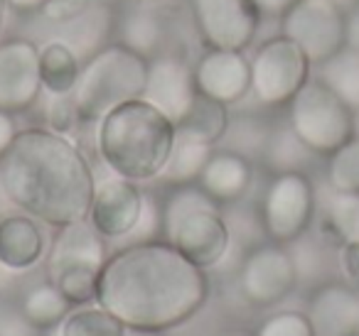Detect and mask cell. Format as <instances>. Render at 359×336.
<instances>
[{"label":"cell","mask_w":359,"mask_h":336,"mask_svg":"<svg viewBox=\"0 0 359 336\" xmlns=\"http://www.w3.org/2000/svg\"><path fill=\"white\" fill-rule=\"evenodd\" d=\"M207 292L205 267L168 241H140L106 258L96 300L126 326L165 331L195 316Z\"/></svg>","instance_id":"cell-1"},{"label":"cell","mask_w":359,"mask_h":336,"mask_svg":"<svg viewBox=\"0 0 359 336\" xmlns=\"http://www.w3.org/2000/svg\"><path fill=\"white\" fill-rule=\"evenodd\" d=\"M0 187L13 204L50 226L86 221L94 202V174L72 140L57 130H20L0 158Z\"/></svg>","instance_id":"cell-2"},{"label":"cell","mask_w":359,"mask_h":336,"mask_svg":"<svg viewBox=\"0 0 359 336\" xmlns=\"http://www.w3.org/2000/svg\"><path fill=\"white\" fill-rule=\"evenodd\" d=\"M177 128L145 99L118 106L99 120L101 160L130 182L153 179L163 172L172 153Z\"/></svg>","instance_id":"cell-3"},{"label":"cell","mask_w":359,"mask_h":336,"mask_svg":"<svg viewBox=\"0 0 359 336\" xmlns=\"http://www.w3.org/2000/svg\"><path fill=\"white\" fill-rule=\"evenodd\" d=\"M160 231L195 265L212 267L229 248V228L219 216V202L200 184H177L160 209Z\"/></svg>","instance_id":"cell-4"},{"label":"cell","mask_w":359,"mask_h":336,"mask_svg":"<svg viewBox=\"0 0 359 336\" xmlns=\"http://www.w3.org/2000/svg\"><path fill=\"white\" fill-rule=\"evenodd\" d=\"M148 79V59L126 45L101 47L81 66L72 99L86 123H99L106 113L128 101L143 99Z\"/></svg>","instance_id":"cell-5"},{"label":"cell","mask_w":359,"mask_h":336,"mask_svg":"<svg viewBox=\"0 0 359 336\" xmlns=\"http://www.w3.org/2000/svg\"><path fill=\"white\" fill-rule=\"evenodd\" d=\"M288 125L315 155H330L354 138V111L320 79H310L288 104Z\"/></svg>","instance_id":"cell-6"},{"label":"cell","mask_w":359,"mask_h":336,"mask_svg":"<svg viewBox=\"0 0 359 336\" xmlns=\"http://www.w3.org/2000/svg\"><path fill=\"white\" fill-rule=\"evenodd\" d=\"M310 59L285 35L271 37L251 57V94L269 108L288 106L310 81Z\"/></svg>","instance_id":"cell-7"},{"label":"cell","mask_w":359,"mask_h":336,"mask_svg":"<svg viewBox=\"0 0 359 336\" xmlns=\"http://www.w3.org/2000/svg\"><path fill=\"white\" fill-rule=\"evenodd\" d=\"M280 35L293 40L313 66L347 47V10L334 0H295L280 15Z\"/></svg>","instance_id":"cell-8"},{"label":"cell","mask_w":359,"mask_h":336,"mask_svg":"<svg viewBox=\"0 0 359 336\" xmlns=\"http://www.w3.org/2000/svg\"><path fill=\"white\" fill-rule=\"evenodd\" d=\"M315 214V189L305 172L273 174L261 199V223L273 243H293L308 231Z\"/></svg>","instance_id":"cell-9"},{"label":"cell","mask_w":359,"mask_h":336,"mask_svg":"<svg viewBox=\"0 0 359 336\" xmlns=\"http://www.w3.org/2000/svg\"><path fill=\"white\" fill-rule=\"evenodd\" d=\"M298 265L280 243H264L249 251L239 267V287L254 307H273L293 292Z\"/></svg>","instance_id":"cell-10"},{"label":"cell","mask_w":359,"mask_h":336,"mask_svg":"<svg viewBox=\"0 0 359 336\" xmlns=\"http://www.w3.org/2000/svg\"><path fill=\"white\" fill-rule=\"evenodd\" d=\"M207 50L244 52L254 42L261 13L254 0H190Z\"/></svg>","instance_id":"cell-11"},{"label":"cell","mask_w":359,"mask_h":336,"mask_svg":"<svg viewBox=\"0 0 359 336\" xmlns=\"http://www.w3.org/2000/svg\"><path fill=\"white\" fill-rule=\"evenodd\" d=\"M42 89L40 47L25 37L0 42V108L25 113L37 104Z\"/></svg>","instance_id":"cell-12"},{"label":"cell","mask_w":359,"mask_h":336,"mask_svg":"<svg viewBox=\"0 0 359 336\" xmlns=\"http://www.w3.org/2000/svg\"><path fill=\"white\" fill-rule=\"evenodd\" d=\"M200 91L195 84V66L187 64L185 57L175 52H160L148 59V79H145L143 99L163 111L175 125L185 118L187 111L197 101Z\"/></svg>","instance_id":"cell-13"},{"label":"cell","mask_w":359,"mask_h":336,"mask_svg":"<svg viewBox=\"0 0 359 336\" xmlns=\"http://www.w3.org/2000/svg\"><path fill=\"white\" fill-rule=\"evenodd\" d=\"M145 199L135 182L114 177L94 192L89 223L104 238H123L138 228L143 218Z\"/></svg>","instance_id":"cell-14"},{"label":"cell","mask_w":359,"mask_h":336,"mask_svg":"<svg viewBox=\"0 0 359 336\" xmlns=\"http://www.w3.org/2000/svg\"><path fill=\"white\" fill-rule=\"evenodd\" d=\"M195 84L207 99L236 104L251 94V59L239 50H207L195 64Z\"/></svg>","instance_id":"cell-15"},{"label":"cell","mask_w":359,"mask_h":336,"mask_svg":"<svg viewBox=\"0 0 359 336\" xmlns=\"http://www.w3.org/2000/svg\"><path fill=\"white\" fill-rule=\"evenodd\" d=\"M305 314L315 336H359V292L347 282H325L313 292Z\"/></svg>","instance_id":"cell-16"},{"label":"cell","mask_w":359,"mask_h":336,"mask_svg":"<svg viewBox=\"0 0 359 336\" xmlns=\"http://www.w3.org/2000/svg\"><path fill=\"white\" fill-rule=\"evenodd\" d=\"M101 238L104 236L86 221L62 226V231L57 233L55 243H52L50 260H47L50 280L60 272L72 270V267L101 270L106 262V246Z\"/></svg>","instance_id":"cell-17"},{"label":"cell","mask_w":359,"mask_h":336,"mask_svg":"<svg viewBox=\"0 0 359 336\" xmlns=\"http://www.w3.org/2000/svg\"><path fill=\"white\" fill-rule=\"evenodd\" d=\"M251 177H254V169H251V162L244 155L234 153V150H215L212 158L207 160L197 184L212 199L224 204L244 197L251 184Z\"/></svg>","instance_id":"cell-18"},{"label":"cell","mask_w":359,"mask_h":336,"mask_svg":"<svg viewBox=\"0 0 359 336\" xmlns=\"http://www.w3.org/2000/svg\"><path fill=\"white\" fill-rule=\"evenodd\" d=\"M45 253V236L35 218L6 216L0 218V262L11 270H27Z\"/></svg>","instance_id":"cell-19"},{"label":"cell","mask_w":359,"mask_h":336,"mask_svg":"<svg viewBox=\"0 0 359 336\" xmlns=\"http://www.w3.org/2000/svg\"><path fill=\"white\" fill-rule=\"evenodd\" d=\"M116 35H121L118 45H126L128 50L150 59V57L160 55V45L165 40L163 18L143 8V3H135V8L123 13L121 20L116 22Z\"/></svg>","instance_id":"cell-20"},{"label":"cell","mask_w":359,"mask_h":336,"mask_svg":"<svg viewBox=\"0 0 359 336\" xmlns=\"http://www.w3.org/2000/svg\"><path fill=\"white\" fill-rule=\"evenodd\" d=\"M40 74L42 84L52 96L72 94L79 81L81 66L76 62V55L69 45L60 40H52L40 47Z\"/></svg>","instance_id":"cell-21"},{"label":"cell","mask_w":359,"mask_h":336,"mask_svg":"<svg viewBox=\"0 0 359 336\" xmlns=\"http://www.w3.org/2000/svg\"><path fill=\"white\" fill-rule=\"evenodd\" d=\"M212 153H215V145L177 133L172 153H170V158H168V164H165L158 177L168 184H175V187H177V184L197 182L202 169H205L207 160L212 158Z\"/></svg>","instance_id":"cell-22"},{"label":"cell","mask_w":359,"mask_h":336,"mask_svg":"<svg viewBox=\"0 0 359 336\" xmlns=\"http://www.w3.org/2000/svg\"><path fill=\"white\" fill-rule=\"evenodd\" d=\"M320 81L334 91L349 108L359 111V50L342 47L337 55L320 64Z\"/></svg>","instance_id":"cell-23"},{"label":"cell","mask_w":359,"mask_h":336,"mask_svg":"<svg viewBox=\"0 0 359 336\" xmlns=\"http://www.w3.org/2000/svg\"><path fill=\"white\" fill-rule=\"evenodd\" d=\"M180 135H187V138L202 140V143H219L226 135L229 128V113H226V106L219 101H212L207 96H197V101L192 104V108L187 111V115L180 120L177 125Z\"/></svg>","instance_id":"cell-24"},{"label":"cell","mask_w":359,"mask_h":336,"mask_svg":"<svg viewBox=\"0 0 359 336\" xmlns=\"http://www.w3.org/2000/svg\"><path fill=\"white\" fill-rule=\"evenodd\" d=\"M72 302L60 292L55 282H45L37 285L35 290L27 292L22 300V316L30 326L37 329H50L55 324H62L69 314Z\"/></svg>","instance_id":"cell-25"},{"label":"cell","mask_w":359,"mask_h":336,"mask_svg":"<svg viewBox=\"0 0 359 336\" xmlns=\"http://www.w3.org/2000/svg\"><path fill=\"white\" fill-rule=\"evenodd\" d=\"M264 162L271 172L280 174V172H303V164L308 162L310 153L305 148V143L293 133V128H280L276 133H271L266 138V145H264Z\"/></svg>","instance_id":"cell-26"},{"label":"cell","mask_w":359,"mask_h":336,"mask_svg":"<svg viewBox=\"0 0 359 336\" xmlns=\"http://www.w3.org/2000/svg\"><path fill=\"white\" fill-rule=\"evenodd\" d=\"M126 324L104 307H86L67 314L62 336H123Z\"/></svg>","instance_id":"cell-27"},{"label":"cell","mask_w":359,"mask_h":336,"mask_svg":"<svg viewBox=\"0 0 359 336\" xmlns=\"http://www.w3.org/2000/svg\"><path fill=\"white\" fill-rule=\"evenodd\" d=\"M327 226L342 243H359V192H332L327 199Z\"/></svg>","instance_id":"cell-28"},{"label":"cell","mask_w":359,"mask_h":336,"mask_svg":"<svg viewBox=\"0 0 359 336\" xmlns=\"http://www.w3.org/2000/svg\"><path fill=\"white\" fill-rule=\"evenodd\" d=\"M327 184L332 192H359V135L349 138L342 148L330 155Z\"/></svg>","instance_id":"cell-29"},{"label":"cell","mask_w":359,"mask_h":336,"mask_svg":"<svg viewBox=\"0 0 359 336\" xmlns=\"http://www.w3.org/2000/svg\"><path fill=\"white\" fill-rule=\"evenodd\" d=\"M99 272L101 270H91V267H72L55 275L50 282L60 287V292L72 304H86L99 295Z\"/></svg>","instance_id":"cell-30"},{"label":"cell","mask_w":359,"mask_h":336,"mask_svg":"<svg viewBox=\"0 0 359 336\" xmlns=\"http://www.w3.org/2000/svg\"><path fill=\"white\" fill-rule=\"evenodd\" d=\"M254 336H315L313 324L303 312H278L259 324Z\"/></svg>","instance_id":"cell-31"},{"label":"cell","mask_w":359,"mask_h":336,"mask_svg":"<svg viewBox=\"0 0 359 336\" xmlns=\"http://www.w3.org/2000/svg\"><path fill=\"white\" fill-rule=\"evenodd\" d=\"M94 3L96 0H47L40 13L47 22L72 25V22L81 20V18L94 8Z\"/></svg>","instance_id":"cell-32"},{"label":"cell","mask_w":359,"mask_h":336,"mask_svg":"<svg viewBox=\"0 0 359 336\" xmlns=\"http://www.w3.org/2000/svg\"><path fill=\"white\" fill-rule=\"evenodd\" d=\"M339 267H342L344 282L359 292V243H344L339 251Z\"/></svg>","instance_id":"cell-33"},{"label":"cell","mask_w":359,"mask_h":336,"mask_svg":"<svg viewBox=\"0 0 359 336\" xmlns=\"http://www.w3.org/2000/svg\"><path fill=\"white\" fill-rule=\"evenodd\" d=\"M18 133H20V130H18L15 115L0 108V158L11 150V145L15 143Z\"/></svg>","instance_id":"cell-34"},{"label":"cell","mask_w":359,"mask_h":336,"mask_svg":"<svg viewBox=\"0 0 359 336\" xmlns=\"http://www.w3.org/2000/svg\"><path fill=\"white\" fill-rule=\"evenodd\" d=\"M295 0H254L256 10L261 13V18H280Z\"/></svg>","instance_id":"cell-35"},{"label":"cell","mask_w":359,"mask_h":336,"mask_svg":"<svg viewBox=\"0 0 359 336\" xmlns=\"http://www.w3.org/2000/svg\"><path fill=\"white\" fill-rule=\"evenodd\" d=\"M47 0H6V6L11 8L18 15H32V13H40L45 8Z\"/></svg>","instance_id":"cell-36"},{"label":"cell","mask_w":359,"mask_h":336,"mask_svg":"<svg viewBox=\"0 0 359 336\" xmlns=\"http://www.w3.org/2000/svg\"><path fill=\"white\" fill-rule=\"evenodd\" d=\"M123 336H163V331H150V329H133V326H126Z\"/></svg>","instance_id":"cell-37"},{"label":"cell","mask_w":359,"mask_h":336,"mask_svg":"<svg viewBox=\"0 0 359 336\" xmlns=\"http://www.w3.org/2000/svg\"><path fill=\"white\" fill-rule=\"evenodd\" d=\"M6 10H8L6 0H0V30H3V18H6Z\"/></svg>","instance_id":"cell-38"},{"label":"cell","mask_w":359,"mask_h":336,"mask_svg":"<svg viewBox=\"0 0 359 336\" xmlns=\"http://www.w3.org/2000/svg\"><path fill=\"white\" fill-rule=\"evenodd\" d=\"M334 3H339V6L347 10V6H352V3H357V0H334Z\"/></svg>","instance_id":"cell-39"},{"label":"cell","mask_w":359,"mask_h":336,"mask_svg":"<svg viewBox=\"0 0 359 336\" xmlns=\"http://www.w3.org/2000/svg\"><path fill=\"white\" fill-rule=\"evenodd\" d=\"M128 3H143V6H150V3H158V0H128Z\"/></svg>","instance_id":"cell-40"}]
</instances>
